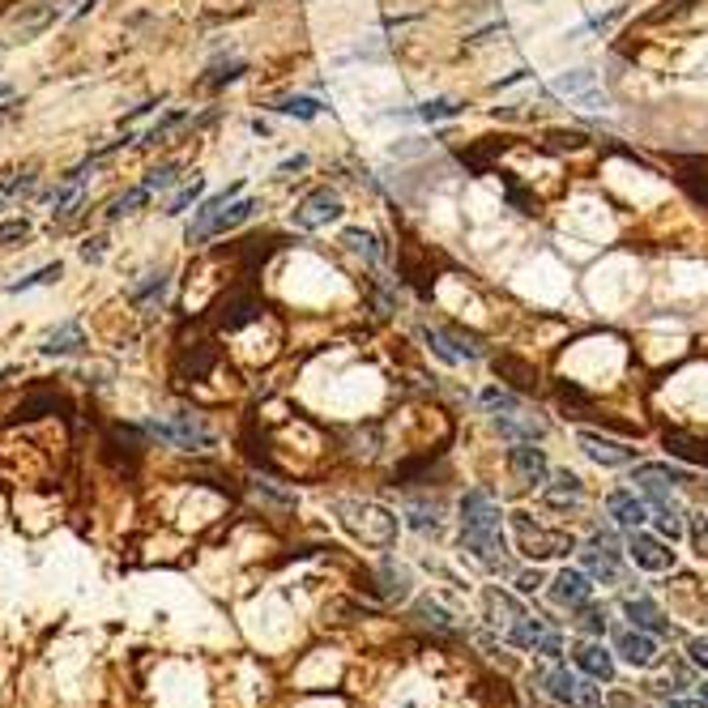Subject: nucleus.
<instances>
[{
    "label": "nucleus",
    "mask_w": 708,
    "mask_h": 708,
    "mask_svg": "<svg viewBox=\"0 0 708 708\" xmlns=\"http://www.w3.org/2000/svg\"><path fill=\"white\" fill-rule=\"evenodd\" d=\"M461 546L487 568H504V538H500V504L487 487L461 495Z\"/></svg>",
    "instance_id": "nucleus-1"
},
{
    "label": "nucleus",
    "mask_w": 708,
    "mask_h": 708,
    "mask_svg": "<svg viewBox=\"0 0 708 708\" xmlns=\"http://www.w3.org/2000/svg\"><path fill=\"white\" fill-rule=\"evenodd\" d=\"M337 512H342V521L354 538H363L367 546H393L397 538V517L389 508L380 504H367V500H337L333 504Z\"/></svg>",
    "instance_id": "nucleus-2"
},
{
    "label": "nucleus",
    "mask_w": 708,
    "mask_h": 708,
    "mask_svg": "<svg viewBox=\"0 0 708 708\" xmlns=\"http://www.w3.org/2000/svg\"><path fill=\"white\" fill-rule=\"evenodd\" d=\"M261 316H265V303H261V295H256L252 286H231V291L214 303V312H209L214 329H222V333H239L244 325H252V320H261Z\"/></svg>",
    "instance_id": "nucleus-3"
},
{
    "label": "nucleus",
    "mask_w": 708,
    "mask_h": 708,
    "mask_svg": "<svg viewBox=\"0 0 708 708\" xmlns=\"http://www.w3.org/2000/svg\"><path fill=\"white\" fill-rule=\"evenodd\" d=\"M512 529H517V542L529 559H551V555H568L572 551V534H563V529H546L538 525L529 512H512Z\"/></svg>",
    "instance_id": "nucleus-4"
},
{
    "label": "nucleus",
    "mask_w": 708,
    "mask_h": 708,
    "mask_svg": "<svg viewBox=\"0 0 708 708\" xmlns=\"http://www.w3.org/2000/svg\"><path fill=\"white\" fill-rule=\"evenodd\" d=\"M342 197H337L333 188H312L308 197H303L299 205H295V214H291V222L299 231H320V227H329V222H337L342 218Z\"/></svg>",
    "instance_id": "nucleus-5"
},
{
    "label": "nucleus",
    "mask_w": 708,
    "mask_h": 708,
    "mask_svg": "<svg viewBox=\"0 0 708 708\" xmlns=\"http://www.w3.org/2000/svg\"><path fill=\"white\" fill-rule=\"evenodd\" d=\"M508 470L521 487H546L551 482V461H546L542 448H534V440H521L508 448Z\"/></svg>",
    "instance_id": "nucleus-6"
},
{
    "label": "nucleus",
    "mask_w": 708,
    "mask_h": 708,
    "mask_svg": "<svg viewBox=\"0 0 708 708\" xmlns=\"http://www.w3.org/2000/svg\"><path fill=\"white\" fill-rule=\"evenodd\" d=\"M632 482L649 504H657V500H670V491L679 487V482H687V474L674 470V465H666V461H645V465H636Z\"/></svg>",
    "instance_id": "nucleus-7"
},
{
    "label": "nucleus",
    "mask_w": 708,
    "mask_h": 708,
    "mask_svg": "<svg viewBox=\"0 0 708 708\" xmlns=\"http://www.w3.org/2000/svg\"><path fill=\"white\" fill-rule=\"evenodd\" d=\"M581 563H585V572H589V576H598V581H606V585H619V581H623L619 546H615V538H610V534L589 538V546L581 551Z\"/></svg>",
    "instance_id": "nucleus-8"
},
{
    "label": "nucleus",
    "mask_w": 708,
    "mask_h": 708,
    "mask_svg": "<svg viewBox=\"0 0 708 708\" xmlns=\"http://www.w3.org/2000/svg\"><path fill=\"white\" fill-rule=\"evenodd\" d=\"M546 691L559 700V704H572V708H602V687H589V683H581L576 674H568V670H551L546 674Z\"/></svg>",
    "instance_id": "nucleus-9"
},
{
    "label": "nucleus",
    "mask_w": 708,
    "mask_h": 708,
    "mask_svg": "<svg viewBox=\"0 0 708 708\" xmlns=\"http://www.w3.org/2000/svg\"><path fill=\"white\" fill-rule=\"evenodd\" d=\"M150 431L158 440H167V444H180V448H205L209 444V431H205V423L197 414H188V410H180L171 418V423H150Z\"/></svg>",
    "instance_id": "nucleus-10"
},
{
    "label": "nucleus",
    "mask_w": 708,
    "mask_h": 708,
    "mask_svg": "<svg viewBox=\"0 0 708 708\" xmlns=\"http://www.w3.org/2000/svg\"><path fill=\"white\" fill-rule=\"evenodd\" d=\"M627 555H632L636 568H645V572H670L674 568V551L662 542V538H653V534H640V529H632V538H627Z\"/></svg>",
    "instance_id": "nucleus-11"
},
{
    "label": "nucleus",
    "mask_w": 708,
    "mask_h": 708,
    "mask_svg": "<svg viewBox=\"0 0 708 708\" xmlns=\"http://www.w3.org/2000/svg\"><path fill=\"white\" fill-rule=\"evenodd\" d=\"M495 418V431H500L504 440H512V444H521V440H542L546 436V423L538 414H529L525 406H517V410H508V414H491Z\"/></svg>",
    "instance_id": "nucleus-12"
},
{
    "label": "nucleus",
    "mask_w": 708,
    "mask_h": 708,
    "mask_svg": "<svg viewBox=\"0 0 708 708\" xmlns=\"http://www.w3.org/2000/svg\"><path fill=\"white\" fill-rule=\"evenodd\" d=\"M576 440H581V448H585L593 461L610 465V470H615V465H632V461H636V448H627V444L610 440V436H598V431H581Z\"/></svg>",
    "instance_id": "nucleus-13"
},
{
    "label": "nucleus",
    "mask_w": 708,
    "mask_h": 708,
    "mask_svg": "<svg viewBox=\"0 0 708 708\" xmlns=\"http://www.w3.org/2000/svg\"><path fill=\"white\" fill-rule=\"evenodd\" d=\"M551 598L559 602V606H589V598H593V585H589V572H576V568H563V572H555V581H551Z\"/></svg>",
    "instance_id": "nucleus-14"
},
{
    "label": "nucleus",
    "mask_w": 708,
    "mask_h": 708,
    "mask_svg": "<svg viewBox=\"0 0 708 708\" xmlns=\"http://www.w3.org/2000/svg\"><path fill=\"white\" fill-rule=\"evenodd\" d=\"M239 188H244V184H231V188H222V192H214V197H205V201L197 205V218H192V227H188V244H201V239H209V227H214V218L239 197Z\"/></svg>",
    "instance_id": "nucleus-15"
},
{
    "label": "nucleus",
    "mask_w": 708,
    "mask_h": 708,
    "mask_svg": "<svg viewBox=\"0 0 708 708\" xmlns=\"http://www.w3.org/2000/svg\"><path fill=\"white\" fill-rule=\"evenodd\" d=\"M491 367H495V376L508 380L517 393H534V389H538V372H534V363H525L521 354L500 350V354H495V359H491Z\"/></svg>",
    "instance_id": "nucleus-16"
},
{
    "label": "nucleus",
    "mask_w": 708,
    "mask_h": 708,
    "mask_svg": "<svg viewBox=\"0 0 708 708\" xmlns=\"http://www.w3.org/2000/svg\"><path fill=\"white\" fill-rule=\"evenodd\" d=\"M606 512H610V521L623 525V529H640L649 521L645 500H636V491H623V487L606 495Z\"/></svg>",
    "instance_id": "nucleus-17"
},
{
    "label": "nucleus",
    "mask_w": 708,
    "mask_h": 708,
    "mask_svg": "<svg viewBox=\"0 0 708 708\" xmlns=\"http://www.w3.org/2000/svg\"><path fill=\"white\" fill-rule=\"evenodd\" d=\"M542 500L551 504V508H581V500H585V482L576 478V474H555L551 482L542 487Z\"/></svg>",
    "instance_id": "nucleus-18"
},
{
    "label": "nucleus",
    "mask_w": 708,
    "mask_h": 708,
    "mask_svg": "<svg viewBox=\"0 0 708 708\" xmlns=\"http://www.w3.org/2000/svg\"><path fill=\"white\" fill-rule=\"evenodd\" d=\"M615 649L623 653V662L627 666H636V670H645V666H653L657 662V645H653V636L649 632H623L619 640H615Z\"/></svg>",
    "instance_id": "nucleus-19"
},
{
    "label": "nucleus",
    "mask_w": 708,
    "mask_h": 708,
    "mask_svg": "<svg viewBox=\"0 0 708 708\" xmlns=\"http://www.w3.org/2000/svg\"><path fill=\"white\" fill-rule=\"evenodd\" d=\"M623 615L627 619H632L636 627H640V632H670V619L662 615V606H657L653 598H627L623 602Z\"/></svg>",
    "instance_id": "nucleus-20"
},
{
    "label": "nucleus",
    "mask_w": 708,
    "mask_h": 708,
    "mask_svg": "<svg viewBox=\"0 0 708 708\" xmlns=\"http://www.w3.org/2000/svg\"><path fill=\"white\" fill-rule=\"evenodd\" d=\"M576 666H581L589 679H598V683L615 679V657H610L602 645H581V649H576Z\"/></svg>",
    "instance_id": "nucleus-21"
},
{
    "label": "nucleus",
    "mask_w": 708,
    "mask_h": 708,
    "mask_svg": "<svg viewBox=\"0 0 708 708\" xmlns=\"http://www.w3.org/2000/svg\"><path fill=\"white\" fill-rule=\"evenodd\" d=\"M86 346V333H82V325H77V320H69V325H60V329H52L43 337V354H77Z\"/></svg>",
    "instance_id": "nucleus-22"
},
{
    "label": "nucleus",
    "mask_w": 708,
    "mask_h": 708,
    "mask_svg": "<svg viewBox=\"0 0 708 708\" xmlns=\"http://www.w3.org/2000/svg\"><path fill=\"white\" fill-rule=\"evenodd\" d=\"M662 444L670 448V457H683V461L708 465V440H700V436H683V431H666Z\"/></svg>",
    "instance_id": "nucleus-23"
},
{
    "label": "nucleus",
    "mask_w": 708,
    "mask_h": 708,
    "mask_svg": "<svg viewBox=\"0 0 708 708\" xmlns=\"http://www.w3.org/2000/svg\"><path fill=\"white\" fill-rule=\"evenodd\" d=\"M167 286H171V278L158 269V273H146V282H137L133 291H128V299H133L137 308H158V303L167 299Z\"/></svg>",
    "instance_id": "nucleus-24"
},
{
    "label": "nucleus",
    "mask_w": 708,
    "mask_h": 708,
    "mask_svg": "<svg viewBox=\"0 0 708 708\" xmlns=\"http://www.w3.org/2000/svg\"><path fill=\"white\" fill-rule=\"evenodd\" d=\"M214 367H218V350L209 342H197L192 350H184V359H180V372L192 376V380H205Z\"/></svg>",
    "instance_id": "nucleus-25"
},
{
    "label": "nucleus",
    "mask_w": 708,
    "mask_h": 708,
    "mask_svg": "<svg viewBox=\"0 0 708 708\" xmlns=\"http://www.w3.org/2000/svg\"><path fill=\"white\" fill-rule=\"evenodd\" d=\"M256 209H261V205H256L252 197H239V201H231L227 209H222V214L214 218V227H209V235H227V231H235V227H244V222L256 214Z\"/></svg>",
    "instance_id": "nucleus-26"
},
{
    "label": "nucleus",
    "mask_w": 708,
    "mask_h": 708,
    "mask_svg": "<svg viewBox=\"0 0 708 708\" xmlns=\"http://www.w3.org/2000/svg\"><path fill=\"white\" fill-rule=\"evenodd\" d=\"M542 636H546V627H542L538 619H529V615H521L517 623L508 627V640H512V645H517V649H534V653H538Z\"/></svg>",
    "instance_id": "nucleus-27"
},
{
    "label": "nucleus",
    "mask_w": 708,
    "mask_h": 708,
    "mask_svg": "<svg viewBox=\"0 0 708 708\" xmlns=\"http://www.w3.org/2000/svg\"><path fill=\"white\" fill-rule=\"evenodd\" d=\"M593 86H598V73H593V69H572V73L555 77V94H568V99H576V94H585Z\"/></svg>",
    "instance_id": "nucleus-28"
},
{
    "label": "nucleus",
    "mask_w": 708,
    "mask_h": 708,
    "mask_svg": "<svg viewBox=\"0 0 708 708\" xmlns=\"http://www.w3.org/2000/svg\"><path fill=\"white\" fill-rule=\"evenodd\" d=\"M146 201H150V188H146V184L128 188L124 197H116V201L107 205V222H116V218H124V214H133V209H141V205H146Z\"/></svg>",
    "instance_id": "nucleus-29"
},
{
    "label": "nucleus",
    "mask_w": 708,
    "mask_h": 708,
    "mask_svg": "<svg viewBox=\"0 0 708 708\" xmlns=\"http://www.w3.org/2000/svg\"><path fill=\"white\" fill-rule=\"evenodd\" d=\"M282 116H291V120H316L320 116V103L312 99V94H286V99L278 103Z\"/></svg>",
    "instance_id": "nucleus-30"
},
{
    "label": "nucleus",
    "mask_w": 708,
    "mask_h": 708,
    "mask_svg": "<svg viewBox=\"0 0 708 708\" xmlns=\"http://www.w3.org/2000/svg\"><path fill=\"white\" fill-rule=\"evenodd\" d=\"M184 120H188V111H171V116H163L154 128H146V133H141L137 146H158V141H167V137H171V133H175V128H180Z\"/></svg>",
    "instance_id": "nucleus-31"
},
{
    "label": "nucleus",
    "mask_w": 708,
    "mask_h": 708,
    "mask_svg": "<svg viewBox=\"0 0 708 708\" xmlns=\"http://www.w3.org/2000/svg\"><path fill=\"white\" fill-rule=\"evenodd\" d=\"M482 406H487V414H508V410H517V406H525V401L517 397V389H487L482 393Z\"/></svg>",
    "instance_id": "nucleus-32"
},
{
    "label": "nucleus",
    "mask_w": 708,
    "mask_h": 708,
    "mask_svg": "<svg viewBox=\"0 0 708 708\" xmlns=\"http://www.w3.org/2000/svg\"><path fill=\"white\" fill-rule=\"evenodd\" d=\"M461 116V107L453 99H427L423 107H418V120H427V124H440V120H453Z\"/></svg>",
    "instance_id": "nucleus-33"
},
{
    "label": "nucleus",
    "mask_w": 708,
    "mask_h": 708,
    "mask_svg": "<svg viewBox=\"0 0 708 708\" xmlns=\"http://www.w3.org/2000/svg\"><path fill=\"white\" fill-rule=\"evenodd\" d=\"M248 73V64L244 60H231V64H218V69H214V77H205V90H222V86H231V82H239V77H244Z\"/></svg>",
    "instance_id": "nucleus-34"
},
{
    "label": "nucleus",
    "mask_w": 708,
    "mask_h": 708,
    "mask_svg": "<svg viewBox=\"0 0 708 708\" xmlns=\"http://www.w3.org/2000/svg\"><path fill=\"white\" fill-rule=\"evenodd\" d=\"M342 244H346L350 252L367 256V261H380V244H376V235H372V231H346V235H342Z\"/></svg>",
    "instance_id": "nucleus-35"
},
{
    "label": "nucleus",
    "mask_w": 708,
    "mask_h": 708,
    "mask_svg": "<svg viewBox=\"0 0 708 708\" xmlns=\"http://www.w3.org/2000/svg\"><path fill=\"white\" fill-rule=\"evenodd\" d=\"M414 615L423 619L427 627H436V632H444V636H453V632H457V623L448 619V615H444V610H440L436 602H418V610H414Z\"/></svg>",
    "instance_id": "nucleus-36"
},
{
    "label": "nucleus",
    "mask_w": 708,
    "mask_h": 708,
    "mask_svg": "<svg viewBox=\"0 0 708 708\" xmlns=\"http://www.w3.org/2000/svg\"><path fill=\"white\" fill-rule=\"evenodd\" d=\"M60 273H64V265H60V261H56V265H43V269L30 273V278L13 282V286H9V295H22V291H30V286H47V282H56Z\"/></svg>",
    "instance_id": "nucleus-37"
},
{
    "label": "nucleus",
    "mask_w": 708,
    "mask_h": 708,
    "mask_svg": "<svg viewBox=\"0 0 708 708\" xmlns=\"http://www.w3.org/2000/svg\"><path fill=\"white\" fill-rule=\"evenodd\" d=\"M201 192H205V184H201V180H192L188 188H180V192H175V197H171L167 214H171V218H180V214H184L188 205H197V201H201Z\"/></svg>",
    "instance_id": "nucleus-38"
},
{
    "label": "nucleus",
    "mask_w": 708,
    "mask_h": 708,
    "mask_svg": "<svg viewBox=\"0 0 708 708\" xmlns=\"http://www.w3.org/2000/svg\"><path fill=\"white\" fill-rule=\"evenodd\" d=\"M175 180H180V167L163 163V167H154V171L146 175V188H150V192H163V188H171Z\"/></svg>",
    "instance_id": "nucleus-39"
},
{
    "label": "nucleus",
    "mask_w": 708,
    "mask_h": 708,
    "mask_svg": "<svg viewBox=\"0 0 708 708\" xmlns=\"http://www.w3.org/2000/svg\"><path fill=\"white\" fill-rule=\"evenodd\" d=\"M30 235V222L26 218H13V222H0V248H9L13 239H26Z\"/></svg>",
    "instance_id": "nucleus-40"
},
{
    "label": "nucleus",
    "mask_w": 708,
    "mask_h": 708,
    "mask_svg": "<svg viewBox=\"0 0 708 708\" xmlns=\"http://www.w3.org/2000/svg\"><path fill=\"white\" fill-rule=\"evenodd\" d=\"M30 188H35V167H26L22 175H13V180L0 188V192H5V197H22V192H30Z\"/></svg>",
    "instance_id": "nucleus-41"
},
{
    "label": "nucleus",
    "mask_w": 708,
    "mask_h": 708,
    "mask_svg": "<svg viewBox=\"0 0 708 708\" xmlns=\"http://www.w3.org/2000/svg\"><path fill=\"white\" fill-rule=\"evenodd\" d=\"M82 256H86V261H90V265H99V261H103V256H107V239H103V235H94V239H86V244H82Z\"/></svg>",
    "instance_id": "nucleus-42"
},
{
    "label": "nucleus",
    "mask_w": 708,
    "mask_h": 708,
    "mask_svg": "<svg viewBox=\"0 0 708 708\" xmlns=\"http://www.w3.org/2000/svg\"><path fill=\"white\" fill-rule=\"evenodd\" d=\"M576 103H581L585 111H602V107H606V94L593 86V90H585V94H576Z\"/></svg>",
    "instance_id": "nucleus-43"
},
{
    "label": "nucleus",
    "mask_w": 708,
    "mask_h": 708,
    "mask_svg": "<svg viewBox=\"0 0 708 708\" xmlns=\"http://www.w3.org/2000/svg\"><path fill=\"white\" fill-rule=\"evenodd\" d=\"M581 627H589V632H602L606 615H602V610H593V606H581Z\"/></svg>",
    "instance_id": "nucleus-44"
},
{
    "label": "nucleus",
    "mask_w": 708,
    "mask_h": 708,
    "mask_svg": "<svg viewBox=\"0 0 708 708\" xmlns=\"http://www.w3.org/2000/svg\"><path fill=\"white\" fill-rule=\"evenodd\" d=\"M299 171H308V154H295V158H286V163L278 167V175H286V180L299 175Z\"/></svg>",
    "instance_id": "nucleus-45"
},
{
    "label": "nucleus",
    "mask_w": 708,
    "mask_h": 708,
    "mask_svg": "<svg viewBox=\"0 0 708 708\" xmlns=\"http://www.w3.org/2000/svg\"><path fill=\"white\" fill-rule=\"evenodd\" d=\"M538 653H542V657H559V653H563L559 632H546V636H542V645H538Z\"/></svg>",
    "instance_id": "nucleus-46"
},
{
    "label": "nucleus",
    "mask_w": 708,
    "mask_h": 708,
    "mask_svg": "<svg viewBox=\"0 0 708 708\" xmlns=\"http://www.w3.org/2000/svg\"><path fill=\"white\" fill-rule=\"evenodd\" d=\"M538 585H542V572H521V576H517V589H521V593H534Z\"/></svg>",
    "instance_id": "nucleus-47"
},
{
    "label": "nucleus",
    "mask_w": 708,
    "mask_h": 708,
    "mask_svg": "<svg viewBox=\"0 0 708 708\" xmlns=\"http://www.w3.org/2000/svg\"><path fill=\"white\" fill-rule=\"evenodd\" d=\"M691 662L708 670V640H691Z\"/></svg>",
    "instance_id": "nucleus-48"
},
{
    "label": "nucleus",
    "mask_w": 708,
    "mask_h": 708,
    "mask_svg": "<svg viewBox=\"0 0 708 708\" xmlns=\"http://www.w3.org/2000/svg\"><path fill=\"white\" fill-rule=\"evenodd\" d=\"M525 77H529V73H525V69H517V73H508V77H504V82H495L491 90H508V86H517V82H525Z\"/></svg>",
    "instance_id": "nucleus-49"
},
{
    "label": "nucleus",
    "mask_w": 708,
    "mask_h": 708,
    "mask_svg": "<svg viewBox=\"0 0 708 708\" xmlns=\"http://www.w3.org/2000/svg\"><path fill=\"white\" fill-rule=\"evenodd\" d=\"M696 542H700V555H704V546H708V517H696Z\"/></svg>",
    "instance_id": "nucleus-50"
},
{
    "label": "nucleus",
    "mask_w": 708,
    "mask_h": 708,
    "mask_svg": "<svg viewBox=\"0 0 708 708\" xmlns=\"http://www.w3.org/2000/svg\"><path fill=\"white\" fill-rule=\"evenodd\" d=\"M670 708H704V700H700V704H696V700H674Z\"/></svg>",
    "instance_id": "nucleus-51"
},
{
    "label": "nucleus",
    "mask_w": 708,
    "mask_h": 708,
    "mask_svg": "<svg viewBox=\"0 0 708 708\" xmlns=\"http://www.w3.org/2000/svg\"><path fill=\"white\" fill-rule=\"evenodd\" d=\"M9 376H13V367H5V372H0V384H5V380H9Z\"/></svg>",
    "instance_id": "nucleus-52"
},
{
    "label": "nucleus",
    "mask_w": 708,
    "mask_h": 708,
    "mask_svg": "<svg viewBox=\"0 0 708 708\" xmlns=\"http://www.w3.org/2000/svg\"><path fill=\"white\" fill-rule=\"evenodd\" d=\"M0 99H9V86L5 82H0Z\"/></svg>",
    "instance_id": "nucleus-53"
},
{
    "label": "nucleus",
    "mask_w": 708,
    "mask_h": 708,
    "mask_svg": "<svg viewBox=\"0 0 708 708\" xmlns=\"http://www.w3.org/2000/svg\"><path fill=\"white\" fill-rule=\"evenodd\" d=\"M700 700H704V704H708V683H704V687H700Z\"/></svg>",
    "instance_id": "nucleus-54"
},
{
    "label": "nucleus",
    "mask_w": 708,
    "mask_h": 708,
    "mask_svg": "<svg viewBox=\"0 0 708 708\" xmlns=\"http://www.w3.org/2000/svg\"><path fill=\"white\" fill-rule=\"evenodd\" d=\"M0 209H5V192H0Z\"/></svg>",
    "instance_id": "nucleus-55"
},
{
    "label": "nucleus",
    "mask_w": 708,
    "mask_h": 708,
    "mask_svg": "<svg viewBox=\"0 0 708 708\" xmlns=\"http://www.w3.org/2000/svg\"><path fill=\"white\" fill-rule=\"evenodd\" d=\"M525 5H542V0H525Z\"/></svg>",
    "instance_id": "nucleus-56"
}]
</instances>
